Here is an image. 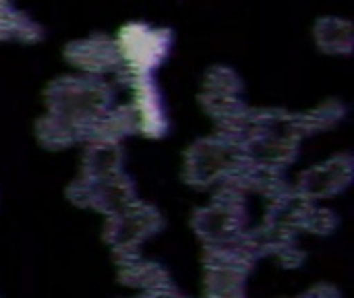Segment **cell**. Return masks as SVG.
<instances>
[{
  "label": "cell",
  "instance_id": "obj_8",
  "mask_svg": "<svg viewBox=\"0 0 354 298\" xmlns=\"http://www.w3.org/2000/svg\"><path fill=\"white\" fill-rule=\"evenodd\" d=\"M131 83V116L135 133L158 139L168 133V116L151 75H127Z\"/></svg>",
  "mask_w": 354,
  "mask_h": 298
},
{
  "label": "cell",
  "instance_id": "obj_11",
  "mask_svg": "<svg viewBox=\"0 0 354 298\" xmlns=\"http://www.w3.org/2000/svg\"><path fill=\"white\" fill-rule=\"evenodd\" d=\"M64 56L77 71L89 77H100L104 73L118 71V56H116L114 41L100 35L71 44Z\"/></svg>",
  "mask_w": 354,
  "mask_h": 298
},
{
  "label": "cell",
  "instance_id": "obj_14",
  "mask_svg": "<svg viewBox=\"0 0 354 298\" xmlns=\"http://www.w3.org/2000/svg\"><path fill=\"white\" fill-rule=\"evenodd\" d=\"M174 292H176V290H172V292H160V295H143V292H141V297H133V298H170Z\"/></svg>",
  "mask_w": 354,
  "mask_h": 298
},
{
  "label": "cell",
  "instance_id": "obj_2",
  "mask_svg": "<svg viewBox=\"0 0 354 298\" xmlns=\"http://www.w3.org/2000/svg\"><path fill=\"white\" fill-rule=\"evenodd\" d=\"M245 164L243 147L226 133L197 141L185 160V178L195 187L228 183Z\"/></svg>",
  "mask_w": 354,
  "mask_h": 298
},
{
  "label": "cell",
  "instance_id": "obj_15",
  "mask_svg": "<svg viewBox=\"0 0 354 298\" xmlns=\"http://www.w3.org/2000/svg\"><path fill=\"white\" fill-rule=\"evenodd\" d=\"M170 298H185V297H180L178 292H174V295H172V297H170Z\"/></svg>",
  "mask_w": 354,
  "mask_h": 298
},
{
  "label": "cell",
  "instance_id": "obj_13",
  "mask_svg": "<svg viewBox=\"0 0 354 298\" xmlns=\"http://www.w3.org/2000/svg\"><path fill=\"white\" fill-rule=\"evenodd\" d=\"M292 298H342V295H340V290H338L336 286H332V284H317V286L309 288L307 292H303V295Z\"/></svg>",
  "mask_w": 354,
  "mask_h": 298
},
{
  "label": "cell",
  "instance_id": "obj_5",
  "mask_svg": "<svg viewBox=\"0 0 354 298\" xmlns=\"http://www.w3.org/2000/svg\"><path fill=\"white\" fill-rule=\"evenodd\" d=\"M255 266L234 245L205 247L203 253V297L247 298V278Z\"/></svg>",
  "mask_w": 354,
  "mask_h": 298
},
{
  "label": "cell",
  "instance_id": "obj_4",
  "mask_svg": "<svg viewBox=\"0 0 354 298\" xmlns=\"http://www.w3.org/2000/svg\"><path fill=\"white\" fill-rule=\"evenodd\" d=\"M191 224L205 247H218L236 241L247 230V207L243 191L226 185V189L207 207L193 216Z\"/></svg>",
  "mask_w": 354,
  "mask_h": 298
},
{
  "label": "cell",
  "instance_id": "obj_9",
  "mask_svg": "<svg viewBox=\"0 0 354 298\" xmlns=\"http://www.w3.org/2000/svg\"><path fill=\"white\" fill-rule=\"evenodd\" d=\"M351 178H353L351 156H338V158H332V160L307 170L297 185V193L311 201L326 199V197L336 195L342 189H346Z\"/></svg>",
  "mask_w": 354,
  "mask_h": 298
},
{
  "label": "cell",
  "instance_id": "obj_1",
  "mask_svg": "<svg viewBox=\"0 0 354 298\" xmlns=\"http://www.w3.org/2000/svg\"><path fill=\"white\" fill-rule=\"evenodd\" d=\"M64 79L48 91V116L71 129L79 141H87L91 129L112 108V91L97 77Z\"/></svg>",
  "mask_w": 354,
  "mask_h": 298
},
{
  "label": "cell",
  "instance_id": "obj_12",
  "mask_svg": "<svg viewBox=\"0 0 354 298\" xmlns=\"http://www.w3.org/2000/svg\"><path fill=\"white\" fill-rule=\"evenodd\" d=\"M122 172V151L114 141H89L83 162L85 178H104Z\"/></svg>",
  "mask_w": 354,
  "mask_h": 298
},
{
  "label": "cell",
  "instance_id": "obj_7",
  "mask_svg": "<svg viewBox=\"0 0 354 298\" xmlns=\"http://www.w3.org/2000/svg\"><path fill=\"white\" fill-rule=\"evenodd\" d=\"M68 197L73 203L81 207H91L106 216H112L137 201L135 187L122 172L104 178L81 176L71 185Z\"/></svg>",
  "mask_w": 354,
  "mask_h": 298
},
{
  "label": "cell",
  "instance_id": "obj_10",
  "mask_svg": "<svg viewBox=\"0 0 354 298\" xmlns=\"http://www.w3.org/2000/svg\"><path fill=\"white\" fill-rule=\"evenodd\" d=\"M116 272H118V280L122 284L137 288L143 295H160V292L176 290L168 270L162 268L160 263L143 259L139 253L118 255L116 257Z\"/></svg>",
  "mask_w": 354,
  "mask_h": 298
},
{
  "label": "cell",
  "instance_id": "obj_6",
  "mask_svg": "<svg viewBox=\"0 0 354 298\" xmlns=\"http://www.w3.org/2000/svg\"><path fill=\"white\" fill-rule=\"evenodd\" d=\"M162 216L153 205L141 203L139 199L129 207L108 216L104 239L114 255L139 253V247L162 230Z\"/></svg>",
  "mask_w": 354,
  "mask_h": 298
},
{
  "label": "cell",
  "instance_id": "obj_3",
  "mask_svg": "<svg viewBox=\"0 0 354 298\" xmlns=\"http://www.w3.org/2000/svg\"><path fill=\"white\" fill-rule=\"evenodd\" d=\"M114 48L124 75H151L170 54L172 35L147 23H129L118 31Z\"/></svg>",
  "mask_w": 354,
  "mask_h": 298
}]
</instances>
